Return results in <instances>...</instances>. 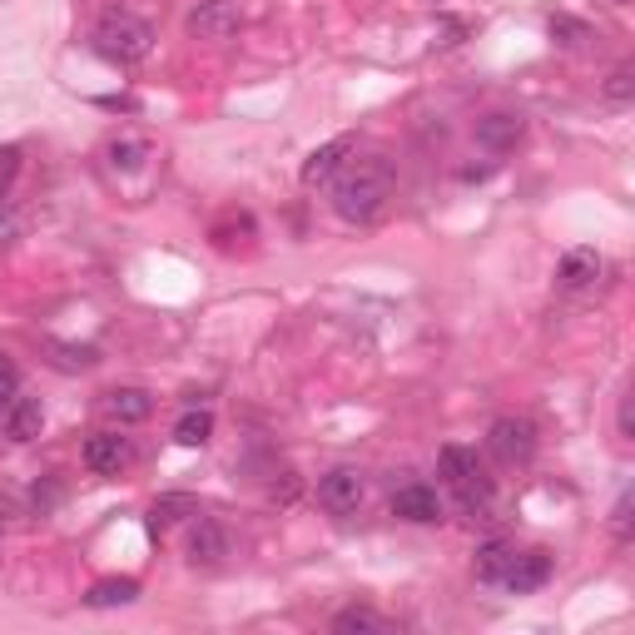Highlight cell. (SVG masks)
I'll return each instance as SVG.
<instances>
[{
	"mask_svg": "<svg viewBox=\"0 0 635 635\" xmlns=\"http://www.w3.org/2000/svg\"><path fill=\"white\" fill-rule=\"evenodd\" d=\"M50 353H56V367H65V373H84V367H94V363H100V353H94V347L50 343Z\"/></svg>",
	"mask_w": 635,
	"mask_h": 635,
	"instance_id": "obj_22",
	"label": "cell"
},
{
	"mask_svg": "<svg viewBox=\"0 0 635 635\" xmlns=\"http://www.w3.org/2000/svg\"><path fill=\"white\" fill-rule=\"evenodd\" d=\"M486 452H492L502 467H526L536 457V422L526 417H496L486 432Z\"/></svg>",
	"mask_w": 635,
	"mask_h": 635,
	"instance_id": "obj_4",
	"label": "cell"
},
{
	"mask_svg": "<svg viewBox=\"0 0 635 635\" xmlns=\"http://www.w3.org/2000/svg\"><path fill=\"white\" fill-rule=\"evenodd\" d=\"M90 46H94V56L110 60V65H140L154 50V30L144 26L140 16H130V10H110V16L94 26Z\"/></svg>",
	"mask_w": 635,
	"mask_h": 635,
	"instance_id": "obj_2",
	"label": "cell"
},
{
	"mask_svg": "<svg viewBox=\"0 0 635 635\" xmlns=\"http://www.w3.org/2000/svg\"><path fill=\"white\" fill-rule=\"evenodd\" d=\"M40 427H46V407H40V397H16L6 407V437L10 442H36Z\"/></svg>",
	"mask_w": 635,
	"mask_h": 635,
	"instance_id": "obj_14",
	"label": "cell"
},
{
	"mask_svg": "<svg viewBox=\"0 0 635 635\" xmlns=\"http://www.w3.org/2000/svg\"><path fill=\"white\" fill-rule=\"evenodd\" d=\"M393 516H402V522H417V526H432L442 522V496L432 492V486L422 482H407L393 492Z\"/></svg>",
	"mask_w": 635,
	"mask_h": 635,
	"instance_id": "obj_8",
	"label": "cell"
},
{
	"mask_svg": "<svg viewBox=\"0 0 635 635\" xmlns=\"http://www.w3.org/2000/svg\"><path fill=\"white\" fill-rule=\"evenodd\" d=\"M596 279H601V253H596V249H571L566 259H561V269H556V283H561L566 293L591 289Z\"/></svg>",
	"mask_w": 635,
	"mask_h": 635,
	"instance_id": "obj_13",
	"label": "cell"
},
{
	"mask_svg": "<svg viewBox=\"0 0 635 635\" xmlns=\"http://www.w3.org/2000/svg\"><path fill=\"white\" fill-rule=\"evenodd\" d=\"M546 581H552V552H512V561L502 566V576L492 581L496 591H506V596H526V591H542Z\"/></svg>",
	"mask_w": 635,
	"mask_h": 635,
	"instance_id": "obj_5",
	"label": "cell"
},
{
	"mask_svg": "<svg viewBox=\"0 0 635 635\" xmlns=\"http://www.w3.org/2000/svg\"><path fill=\"white\" fill-rule=\"evenodd\" d=\"M552 40H561V46H581V40H591V30L581 26V20H571V16H552Z\"/></svg>",
	"mask_w": 635,
	"mask_h": 635,
	"instance_id": "obj_23",
	"label": "cell"
},
{
	"mask_svg": "<svg viewBox=\"0 0 635 635\" xmlns=\"http://www.w3.org/2000/svg\"><path fill=\"white\" fill-rule=\"evenodd\" d=\"M209 437H214V412H209V407H189L184 417L174 422V442H179V447H204Z\"/></svg>",
	"mask_w": 635,
	"mask_h": 635,
	"instance_id": "obj_18",
	"label": "cell"
},
{
	"mask_svg": "<svg viewBox=\"0 0 635 635\" xmlns=\"http://www.w3.org/2000/svg\"><path fill=\"white\" fill-rule=\"evenodd\" d=\"M631 90H635V75H631V65H621L616 75H611L606 94H611V100H616V104H626V100H631Z\"/></svg>",
	"mask_w": 635,
	"mask_h": 635,
	"instance_id": "obj_26",
	"label": "cell"
},
{
	"mask_svg": "<svg viewBox=\"0 0 635 635\" xmlns=\"http://www.w3.org/2000/svg\"><path fill=\"white\" fill-rule=\"evenodd\" d=\"M611 532H616V542H631V492L616 496V512H611Z\"/></svg>",
	"mask_w": 635,
	"mask_h": 635,
	"instance_id": "obj_25",
	"label": "cell"
},
{
	"mask_svg": "<svg viewBox=\"0 0 635 635\" xmlns=\"http://www.w3.org/2000/svg\"><path fill=\"white\" fill-rule=\"evenodd\" d=\"M512 552H516L512 542H486L482 552H476V581H482V586H492V581L502 576V566L512 561Z\"/></svg>",
	"mask_w": 635,
	"mask_h": 635,
	"instance_id": "obj_20",
	"label": "cell"
},
{
	"mask_svg": "<svg viewBox=\"0 0 635 635\" xmlns=\"http://www.w3.org/2000/svg\"><path fill=\"white\" fill-rule=\"evenodd\" d=\"M104 154H110L114 169H140L144 159H150V144H144V140H110V150H104Z\"/></svg>",
	"mask_w": 635,
	"mask_h": 635,
	"instance_id": "obj_21",
	"label": "cell"
},
{
	"mask_svg": "<svg viewBox=\"0 0 635 635\" xmlns=\"http://www.w3.org/2000/svg\"><path fill=\"white\" fill-rule=\"evenodd\" d=\"M0 532H6V502H0Z\"/></svg>",
	"mask_w": 635,
	"mask_h": 635,
	"instance_id": "obj_28",
	"label": "cell"
},
{
	"mask_svg": "<svg viewBox=\"0 0 635 635\" xmlns=\"http://www.w3.org/2000/svg\"><path fill=\"white\" fill-rule=\"evenodd\" d=\"M140 601V581L134 576H110V581H94L84 606L90 611H114V606H134Z\"/></svg>",
	"mask_w": 635,
	"mask_h": 635,
	"instance_id": "obj_15",
	"label": "cell"
},
{
	"mask_svg": "<svg viewBox=\"0 0 635 635\" xmlns=\"http://www.w3.org/2000/svg\"><path fill=\"white\" fill-rule=\"evenodd\" d=\"M224 552H229V536L219 532V522L194 516V526H189V561L194 566H214V561H224Z\"/></svg>",
	"mask_w": 635,
	"mask_h": 635,
	"instance_id": "obj_11",
	"label": "cell"
},
{
	"mask_svg": "<svg viewBox=\"0 0 635 635\" xmlns=\"http://www.w3.org/2000/svg\"><path fill=\"white\" fill-rule=\"evenodd\" d=\"M437 467H442V476H447L452 496L462 502V512L486 516V506H492V476L482 472L476 452L472 447H457V442H447V447L437 452Z\"/></svg>",
	"mask_w": 635,
	"mask_h": 635,
	"instance_id": "obj_3",
	"label": "cell"
},
{
	"mask_svg": "<svg viewBox=\"0 0 635 635\" xmlns=\"http://www.w3.org/2000/svg\"><path fill=\"white\" fill-rule=\"evenodd\" d=\"M130 462V442L120 437V432H94L90 442H84V467L100 472V476H114Z\"/></svg>",
	"mask_w": 635,
	"mask_h": 635,
	"instance_id": "obj_10",
	"label": "cell"
},
{
	"mask_svg": "<svg viewBox=\"0 0 635 635\" xmlns=\"http://www.w3.org/2000/svg\"><path fill=\"white\" fill-rule=\"evenodd\" d=\"M179 516H199V502H194V496H159V502L150 506V526H154V532H164V526H174L179 522Z\"/></svg>",
	"mask_w": 635,
	"mask_h": 635,
	"instance_id": "obj_19",
	"label": "cell"
},
{
	"mask_svg": "<svg viewBox=\"0 0 635 635\" xmlns=\"http://www.w3.org/2000/svg\"><path fill=\"white\" fill-rule=\"evenodd\" d=\"M476 140L486 150H512L522 140V114H486V120H476Z\"/></svg>",
	"mask_w": 635,
	"mask_h": 635,
	"instance_id": "obj_16",
	"label": "cell"
},
{
	"mask_svg": "<svg viewBox=\"0 0 635 635\" xmlns=\"http://www.w3.org/2000/svg\"><path fill=\"white\" fill-rule=\"evenodd\" d=\"M318 502L333 516H353L363 506V472L357 467H333L318 476Z\"/></svg>",
	"mask_w": 635,
	"mask_h": 635,
	"instance_id": "obj_7",
	"label": "cell"
},
{
	"mask_svg": "<svg viewBox=\"0 0 635 635\" xmlns=\"http://www.w3.org/2000/svg\"><path fill=\"white\" fill-rule=\"evenodd\" d=\"M353 134H337V140H327V144H318V150L309 154V159H303V169H299V179H303V184H323V179H333L337 174V169H343V159L347 154H353Z\"/></svg>",
	"mask_w": 635,
	"mask_h": 635,
	"instance_id": "obj_9",
	"label": "cell"
},
{
	"mask_svg": "<svg viewBox=\"0 0 635 635\" xmlns=\"http://www.w3.org/2000/svg\"><path fill=\"white\" fill-rule=\"evenodd\" d=\"M100 412L110 422H144L154 412V397L144 387H114V393L100 397Z\"/></svg>",
	"mask_w": 635,
	"mask_h": 635,
	"instance_id": "obj_12",
	"label": "cell"
},
{
	"mask_svg": "<svg viewBox=\"0 0 635 635\" xmlns=\"http://www.w3.org/2000/svg\"><path fill=\"white\" fill-rule=\"evenodd\" d=\"M333 631H343V635H387L393 631V621L387 616H377L373 606H347V611H337L333 616Z\"/></svg>",
	"mask_w": 635,
	"mask_h": 635,
	"instance_id": "obj_17",
	"label": "cell"
},
{
	"mask_svg": "<svg viewBox=\"0 0 635 635\" xmlns=\"http://www.w3.org/2000/svg\"><path fill=\"white\" fill-rule=\"evenodd\" d=\"M243 26V6L239 0H204L184 16V30L194 40H234Z\"/></svg>",
	"mask_w": 635,
	"mask_h": 635,
	"instance_id": "obj_6",
	"label": "cell"
},
{
	"mask_svg": "<svg viewBox=\"0 0 635 635\" xmlns=\"http://www.w3.org/2000/svg\"><path fill=\"white\" fill-rule=\"evenodd\" d=\"M387 189H393V174H387L383 159H367V164H353L343 179L333 184V214L343 224H373L387 204Z\"/></svg>",
	"mask_w": 635,
	"mask_h": 635,
	"instance_id": "obj_1",
	"label": "cell"
},
{
	"mask_svg": "<svg viewBox=\"0 0 635 635\" xmlns=\"http://www.w3.org/2000/svg\"><path fill=\"white\" fill-rule=\"evenodd\" d=\"M16 174H20V144H0V199L10 194Z\"/></svg>",
	"mask_w": 635,
	"mask_h": 635,
	"instance_id": "obj_24",
	"label": "cell"
},
{
	"mask_svg": "<svg viewBox=\"0 0 635 635\" xmlns=\"http://www.w3.org/2000/svg\"><path fill=\"white\" fill-rule=\"evenodd\" d=\"M16 402V367L0 357V417H6V407Z\"/></svg>",
	"mask_w": 635,
	"mask_h": 635,
	"instance_id": "obj_27",
	"label": "cell"
}]
</instances>
